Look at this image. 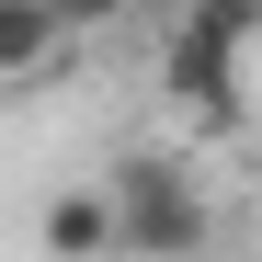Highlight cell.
<instances>
[{"label": "cell", "mask_w": 262, "mask_h": 262, "mask_svg": "<svg viewBox=\"0 0 262 262\" xmlns=\"http://www.w3.org/2000/svg\"><path fill=\"white\" fill-rule=\"evenodd\" d=\"M114 216H125V251L137 262H183L205 239V194H194L183 160H125L114 171Z\"/></svg>", "instance_id": "1"}, {"label": "cell", "mask_w": 262, "mask_h": 262, "mask_svg": "<svg viewBox=\"0 0 262 262\" xmlns=\"http://www.w3.org/2000/svg\"><path fill=\"white\" fill-rule=\"evenodd\" d=\"M160 92L183 103L194 125H239V34L205 23V12H183L171 46H160Z\"/></svg>", "instance_id": "2"}, {"label": "cell", "mask_w": 262, "mask_h": 262, "mask_svg": "<svg viewBox=\"0 0 262 262\" xmlns=\"http://www.w3.org/2000/svg\"><path fill=\"white\" fill-rule=\"evenodd\" d=\"M46 251H57V262H103V251H125L114 183H103V194H57V205H46Z\"/></svg>", "instance_id": "3"}, {"label": "cell", "mask_w": 262, "mask_h": 262, "mask_svg": "<svg viewBox=\"0 0 262 262\" xmlns=\"http://www.w3.org/2000/svg\"><path fill=\"white\" fill-rule=\"evenodd\" d=\"M57 34H69L57 0H0V69H12V80L46 69V57H57Z\"/></svg>", "instance_id": "4"}, {"label": "cell", "mask_w": 262, "mask_h": 262, "mask_svg": "<svg viewBox=\"0 0 262 262\" xmlns=\"http://www.w3.org/2000/svg\"><path fill=\"white\" fill-rule=\"evenodd\" d=\"M57 12H69V34H80V23H114L125 0H57Z\"/></svg>", "instance_id": "5"}, {"label": "cell", "mask_w": 262, "mask_h": 262, "mask_svg": "<svg viewBox=\"0 0 262 262\" xmlns=\"http://www.w3.org/2000/svg\"><path fill=\"white\" fill-rule=\"evenodd\" d=\"M251 216H262V194H251Z\"/></svg>", "instance_id": "6"}]
</instances>
